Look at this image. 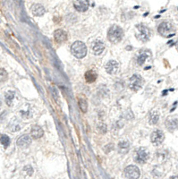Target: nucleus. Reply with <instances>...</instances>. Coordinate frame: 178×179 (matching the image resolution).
<instances>
[{
  "mask_svg": "<svg viewBox=\"0 0 178 179\" xmlns=\"http://www.w3.org/2000/svg\"><path fill=\"white\" fill-rule=\"evenodd\" d=\"M124 36V32L121 27L117 26V25H113L110 27V29L108 30L107 32V39L110 42L114 43V44H117L119 43Z\"/></svg>",
  "mask_w": 178,
  "mask_h": 179,
  "instance_id": "obj_1",
  "label": "nucleus"
},
{
  "mask_svg": "<svg viewBox=\"0 0 178 179\" xmlns=\"http://www.w3.org/2000/svg\"><path fill=\"white\" fill-rule=\"evenodd\" d=\"M136 38L141 42H147L151 36V30L144 24L136 25Z\"/></svg>",
  "mask_w": 178,
  "mask_h": 179,
  "instance_id": "obj_2",
  "label": "nucleus"
},
{
  "mask_svg": "<svg viewBox=\"0 0 178 179\" xmlns=\"http://www.w3.org/2000/svg\"><path fill=\"white\" fill-rule=\"evenodd\" d=\"M71 52H72V54L76 58L81 59L87 54V47H86V45L83 42L78 40V41H75L72 45V47H71Z\"/></svg>",
  "mask_w": 178,
  "mask_h": 179,
  "instance_id": "obj_3",
  "label": "nucleus"
},
{
  "mask_svg": "<svg viewBox=\"0 0 178 179\" xmlns=\"http://www.w3.org/2000/svg\"><path fill=\"white\" fill-rule=\"evenodd\" d=\"M158 31H159V33L165 38H170L175 34V30L174 26L167 22H164L160 23L158 28Z\"/></svg>",
  "mask_w": 178,
  "mask_h": 179,
  "instance_id": "obj_4",
  "label": "nucleus"
},
{
  "mask_svg": "<svg viewBox=\"0 0 178 179\" xmlns=\"http://www.w3.org/2000/svg\"><path fill=\"white\" fill-rule=\"evenodd\" d=\"M150 158V153L148 152L146 148H139L135 152L134 155V160L139 164H144L147 162V160Z\"/></svg>",
  "mask_w": 178,
  "mask_h": 179,
  "instance_id": "obj_5",
  "label": "nucleus"
},
{
  "mask_svg": "<svg viewBox=\"0 0 178 179\" xmlns=\"http://www.w3.org/2000/svg\"><path fill=\"white\" fill-rule=\"evenodd\" d=\"M142 78L139 74H133L129 80V88L133 92H138L142 87Z\"/></svg>",
  "mask_w": 178,
  "mask_h": 179,
  "instance_id": "obj_6",
  "label": "nucleus"
},
{
  "mask_svg": "<svg viewBox=\"0 0 178 179\" xmlns=\"http://www.w3.org/2000/svg\"><path fill=\"white\" fill-rule=\"evenodd\" d=\"M125 175L128 179H138L140 177L141 172L138 167L130 165L125 169Z\"/></svg>",
  "mask_w": 178,
  "mask_h": 179,
  "instance_id": "obj_7",
  "label": "nucleus"
},
{
  "mask_svg": "<svg viewBox=\"0 0 178 179\" xmlns=\"http://www.w3.org/2000/svg\"><path fill=\"white\" fill-rule=\"evenodd\" d=\"M151 142L154 145L159 146V145H160L164 141V140H165V134H164V133L161 130H156V131H154L151 134Z\"/></svg>",
  "mask_w": 178,
  "mask_h": 179,
  "instance_id": "obj_8",
  "label": "nucleus"
},
{
  "mask_svg": "<svg viewBox=\"0 0 178 179\" xmlns=\"http://www.w3.org/2000/svg\"><path fill=\"white\" fill-rule=\"evenodd\" d=\"M106 71L109 74H116L119 71V64L115 60H110L106 65Z\"/></svg>",
  "mask_w": 178,
  "mask_h": 179,
  "instance_id": "obj_9",
  "label": "nucleus"
},
{
  "mask_svg": "<svg viewBox=\"0 0 178 179\" xmlns=\"http://www.w3.org/2000/svg\"><path fill=\"white\" fill-rule=\"evenodd\" d=\"M90 2L87 0H77L74 2V6L78 12H85L88 10Z\"/></svg>",
  "mask_w": 178,
  "mask_h": 179,
  "instance_id": "obj_10",
  "label": "nucleus"
},
{
  "mask_svg": "<svg viewBox=\"0 0 178 179\" xmlns=\"http://www.w3.org/2000/svg\"><path fill=\"white\" fill-rule=\"evenodd\" d=\"M54 39L57 43H63L67 40V33L63 30H56L54 32Z\"/></svg>",
  "mask_w": 178,
  "mask_h": 179,
  "instance_id": "obj_11",
  "label": "nucleus"
},
{
  "mask_svg": "<svg viewBox=\"0 0 178 179\" xmlns=\"http://www.w3.org/2000/svg\"><path fill=\"white\" fill-rule=\"evenodd\" d=\"M32 143V137L28 134H23L17 140V145L21 148H27Z\"/></svg>",
  "mask_w": 178,
  "mask_h": 179,
  "instance_id": "obj_12",
  "label": "nucleus"
},
{
  "mask_svg": "<svg viewBox=\"0 0 178 179\" xmlns=\"http://www.w3.org/2000/svg\"><path fill=\"white\" fill-rule=\"evenodd\" d=\"M166 126L170 132H174V131L177 130L178 129V119L174 118V117L167 118L166 121Z\"/></svg>",
  "mask_w": 178,
  "mask_h": 179,
  "instance_id": "obj_13",
  "label": "nucleus"
},
{
  "mask_svg": "<svg viewBox=\"0 0 178 179\" xmlns=\"http://www.w3.org/2000/svg\"><path fill=\"white\" fill-rule=\"evenodd\" d=\"M105 50V44L101 40H96L92 44V51L95 55H100Z\"/></svg>",
  "mask_w": 178,
  "mask_h": 179,
  "instance_id": "obj_14",
  "label": "nucleus"
},
{
  "mask_svg": "<svg viewBox=\"0 0 178 179\" xmlns=\"http://www.w3.org/2000/svg\"><path fill=\"white\" fill-rule=\"evenodd\" d=\"M44 134V131L43 129L39 126H33L32 127V130H31V136L32 138L33 139H39V138H41Z\"/></svg>",
  "mask_w": 178,
  "mask_h": 179,
  "instance_id": "obj_15",
  "label": "nucleus"
},
{
  "mask_svg": "<svg viewBox=\"0 0 178 179\" xmlns=\"http://www.w3.org/2000/svg\"><path fill=\"white\" fill-rule=\"evenodd\" d=\"M32 13L35 16H42L45 14V8L40 4H34L32 6Z\"/></svg>",
  "mask_w": 178,
  "mask_h": 179,
  "instance_id": "obj_16",
  "label": "nucleus"
},
{
  "mask_svg": "<svg viewBox=\"0 0 178 179\" xmlns=\"http://www.w3.org/2000/svg\"><path fill=\"white\" fill-rule=\"evenodd\" d=\"M151 56V54L150 51H146V50L141 51L140 53V55L138 56V57H137V63H138V65L142 66L145 63V61L147 60V58L149 57V56Z\"/></svg>",
  "mask_w": 178,
  "mask_h": 179,
  "instance_id": "obj_17",
  "label": "nucleus"
},
{
  "mask_svg": "<svg viewBox=\"0 0 178 179\" xmlns=\"http://www.w3.org/2000/svg\"><path fill=\"white\" fill-rule=\"evenodd\" d=\"M130 150V144L128 141H120L118 143V152L122 154H125Z\"/></svg>",
  "mask_w": 178,
  "mask_h": 179,
  "instance_id": "obj_18",
  "label": "nucleus"
},
{
  "mask_svg": "<svg viewBox=\"0 0 178 179\" xmlns=\"http://www.w3.org/2000/svg\"><path fill=\"white\" fill-rule=\"evenodd\" d=\"M159 120V114L158 111H151L149 115V123L151 125H156Z\"/></svg>",
  "mask_w": 178,
  "mask_h": 179,
  "instance_id": "obj_19",
  "label": "nucleus"
},
{
  "mask_svg": "<svg viewBox=\"0 0 178 179\" xmlns=\"http://www.w3.org/2000/svg\"><path fill=\"white\" fill-rule=\"evenodd\" d=\"M98 75L94 71H87L85 74V79L87 82H93L96 81Z\"/></svg>",
  "mask_w": 178,
  "mask_h": 179,
  "instance_id": "obj_20",
  "label": "nucleus"
},
{
  "mask_svg": "<svg viewBox=\"0 0 178 179\" xmlns=\"http://www.w3.org/2000/svg\"><path fill=\"white\" fill-rule=\"evenodd\" d=\"M78 103H79V107H80L81 110L83 113H86V112H87V109H88L87 100H86L84 98H79Z\"/></svg>",
  "mask_w": 178,
  "mask_h": 179,
  "instance_id": "obj_21",
  "label": "nucleus"
},
{
  "mask_svg": "<svg viewBox=\"0 0 178 179\" xmlns=\"http://www.w3.org/2000/svg\"><path fill=\"white\" fill-rule=\"evenodd\" d=\"M14 98V92H8L6 93L5 99H6V102L8 106H11L13 103V100Z\"/></svg>",
  "mask_w": 178,
  "mask_h": 179,
  "instance_id": "obj_22",
  "label": "nucleus"
},
{
  "mask_svg": "<svg viewBox=\"0 0 178 179\" xmlns=\"http://www.w3.org/2000/svg\"><path fill=\"white\" fill-rule=\"evenodd\" d=\"M0 142L2 143L5 148H7L10 144V138L6 134H2L1 137H0Z\"/></svg>",
  "mask_w": 178,
  "mask_h": 179,
  "instance_id": "obj_23",
  "label": "nucleus"
},
{
  "mask_svg": "<svg viewBox=\"0 0 178 179\" xmlns=\"http://www.w3.org/2000/svg\"><path fill=\"white\" fill-rule=\"evenodd\" d=\"M7 77H8V74H7V72L5 70V69H0V82H5L7 80Z\"/></svg>",
  "mask_w": 178,
  "mask_h": 179,
  "instance_id": "obj_24",
  "label": "nucleus"
},
{
  "mask_svg": "<svg viewBox=\"0 0 178 179\" xmlns=\"http://www.w3.org/2000/svg\"><path fill=\"white\" fill-rule=\"evenodd\" d=\"M171 179H178V176H176V175H174V176H172V177H171Z\"/></svg>",
  "mask_w": 178,
  "mask_h": 179,
  "instance_id": "obj_25",
  "label": "nucleus"
},
{
  "mask_svg": "<svg viewBox=\"0 0 178 179\" xmlns=\"http://www.w3.org/2000/svg\"><path fill=\"white\" fill-rule=\"evenodd\" d=\"M1 105H2V100H1V99H0V107H1Z\"/></svg>",
  "mask_w": 178,
  "mask_h": 179,
  "instance_id": "obj_26",
  "label": "nucleus"
},
{
  "mask_svg": "<svg viewBox=\"0 0 178 179\" xmlns=\"http://www.w3.org/2000/svg\"><path fill=\"white\" fill-rule=\"evenodd\" d=\"M176 48H177V50H178V41H177V43H176Z\"/></svg>",
  "mask_w": 178,
  "mask_h": 179,
  "instance_id": "obj_27",
  "label": "nucleus"
}]
</instances>
